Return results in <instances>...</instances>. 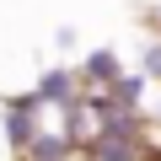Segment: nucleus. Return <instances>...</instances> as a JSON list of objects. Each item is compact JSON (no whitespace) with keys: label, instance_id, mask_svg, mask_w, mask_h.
<instances>
[{"label":"nucleus","instance_id":"obj_1","mask_svg":"<svg viewBox=\"0 0 161 161\" xmlns=\"http://www.w3.org/2000/svg\"><path fill=\"white\" fill-rule=\"evenodd\" d=\"M43 134V108L32 102V92L27 97H16V102H6V145L16 150V156H27V145Z\"/></svg>","mask_w":161,"mask_h":161},{"label":"nucleus","instance_id":"obj_2","mask_svg":"<svg viewBox=\"0 0 161 161\" xmlns=\"http://www.w3.org/2000/svg\"><path fill=\"white\" fill-rule=\"evenodd\" d=\"M75 86H80V75H75V70H43V75H38V86H32V102H38V108H59V113H64V108L80 97Z\"/></svg>","mask_w":161,"mask_h":161},{"label":"nucleus","instance_id":"obj_3","mask_svg":"<svg viewBox=\"0 0 161 161\" xmlns=\"http://www.w3.org/2000/svg\"><path fill=\"white\" fill-rule=\"evenodd\" d=\"M80 86H92V92H108L113 80L124 75V59H118V48H92L86 59H80Z\"/></svg>","mask_w":161,"mask_h":161},{"label":"nucleus","instance_id":"obj_4","mask_svg":"<svg viewBox=\"0 0 161 161\" xmlns=\"http://www.w3.org/2000/svg\"><path fill=\"white\" fill-rule=\"evenodd\" d=\"M75 156H80V140H75L70 129H43V134L27 145L22 161H75Z\"/></svg>","mask_w":161,"mask_h":161},{"label":"nucleus","instance_id":"obj_5","mask_svg":"<svg viewBox=\"0 0 161 161\" xmlns=\"http://www.w3.org/2000/svg\"><path fill=\"white\" fill-rule=\"evenodd\" d=\"M140 70H145L150 80H161V32L145 43V54H140Z\"/></svg>","mask_w":161,"mask_h":161},{"label":"nucleus","instance_id":"obj_6","mask_svg":"<svg viewBox=\"0 0 161 161\" xmlns=\"http://www.w3.org/2000/svg\"><path fill=\"white\" fill-rule=\"evenodd\" d=\"M150 108H156V124H161V92H156V102H150Z\"/></svg>","mask_w":161,"mask_h":161},{"label":"nucleus","instance_id":"obj_7","mask_svg":"<svg viewBox=\"0 0 161 161\" xmlns=\"http://www.w3.org/2000/svg\"><path fill=\"white\" fill-rule=\"evenodd\" d=\"M75 161H97V156H92V150H86V156H75Z\"/></svg>","mask_w":161,"mask_h":161}]
</instances>
